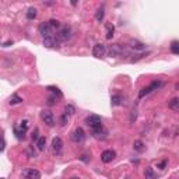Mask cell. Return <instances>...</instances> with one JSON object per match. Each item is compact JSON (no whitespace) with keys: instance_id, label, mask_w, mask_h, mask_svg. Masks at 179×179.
I'll return each instance as SVG.
<instances>
[{"instance_id":"6da1fadb","label":"cell","mask_w":179,"mask_h":179,"mask_svg":"<svg viewBox=\"0 0 179 179\" xmlns=\"http://www.w3.org/2000/svg\"><path fill=\"white\" fill-rule=\"evenodd\" d=\"M162 85V83L161 81H153V83L150 84V85H147V87H144V88H141L140 90V92H139V98H143V97H145V95H148L150 92H153L154 90H157V88H159V87Z\"/></svg>"},{"instance_id":"7a4b0ae2","label":"cell","mask_w":179,"mask_h":179,"mask_svg":"<svg viewBox=\"0 0 179 179\" xmlns=\"http://www.w3.org/2000/svg\"><path fill=\"white\" fill-rule=\"evenodd\" d=\"M85 123L91 129H97V127H101V126H102V119H101V116L92 113V115H90V116H87Z\"/></svg>"},{"instance_id":"3957f363","label":"cell","mask_w":179,"mask_h":179,"mask_svg":"<svg viewBox=\"0 0 179 179\" xmlns=\"http://www.w3.org/2000/svg\"><path fill=\"white\" fill-rule=\"evenodd\" d=\"M38 31H39V34H41L44 38H48V36H52L53 35V31H55V30L50 27L49 21H46V22H41V24H39Z\"/></svg>"},{"instance_id":"277c9868","label":"cell","mask_w":179,"mask_h":179,"mask_svg":"<svg viewBox=\"0 0 179 179\" xmlns=\"http://www.w3.org/2000/svg\"><path fill=\"white\" fill-rule=\"evenodd\" d=\"M70 139H71L74 143H81L84 139H85V131H84V129L76 127L74 130L71 131V134H70Z\"/></svg>"},{"instance_id":"5b68a950","label":"cell","mask_w":179,"mask_h":179,"mask_svg":"<svg viewBox=\"0 0 179 179\" xmlns=\"http://www.w3.org/2000/svg\"><path fill=\"white\" fill-rule=\"evenodd\" d=\"M28 129V120L24 119L21 123H20V129L18 126H14V133H16L17 139H24V134Z\"/></svg>"},{"instance_id":"8992f818","label":"cell","mask_w":179,"mask_h":179,"mask_svg":"<svg viewBox=\"0 0 179 179\" xmlns=\"http://www.w3.org/2000/svg\"><path fill=\"white\" fill-rule=\"evenodd\" d=\"M22 176L25 179H41V172L34 168H27L22 171Z\"/></svg>"},{"instance_id":"52a82bcc","label":"cell","mask_w":179,"mask_h":179,"mask_svg":"<svg viewBox=\"0 0 179 179\" xmlns=\"http://www.w3.org/2000/svg\"><path fill=\"white\" fill-rule=\"evenodd\" d=\"M70 35H71V30H70V27H63V28H60V30L57 31L56 38H57L60 42H63V41H67V39L70 38Z\"/></svg>"},{"instance_id":"ba28073f","label":"cell","mask_w":179,"mask_h":179,"mask_svg":"<svg viewBox=\"0 0 179 179\" xmlns=\"http://www.w3.org/2000/svg\"><path fill=\"white\" fill-rule=\"evenodd\" d=\"M52 151L56 155L62 154V151H63V140H62L60 137H55V139L52 140Z\"/></svg>"},{"instance_id":"9c48e42d","label":"cell","mask_w":179,"mask_h":179,"mask_svg":"<svg viewBox=\"0 0 179 179\" xmlns=\"http://www.w3.org/2000/svg\"><path fill=\"white\" fill-rule=\"evenodd\" d=\"M42 44H44L45 48H59L60 41H59L55 35H52V36H48V38H44V42H42Z\"/></svg>"},{"instance_id":"30bf717a","label":"cell","mask_w":179,"mask_h":179,"mask_svg":"<svg viewBox=\"0 0 179 179\" xmlns=\"http://www.w3.org/2000/svg\"><path fill=\"white\" fill-rule=\"evenodd\" d=\"M105 52H106V48L103 44H97L92 48V56H95V57H102L105 55Z\"/></svg>"},{"instance_id":"8fae6325","label":"cell","mask_w":179,"mask_h":179,"mask_svg":"<svg viewBox=\"0 0 179 179\" xmlns=\"http://www.w3.org/2000/svg\"><path fill=\"white\" fill-rule=\"evenodd\" d=\"M41 117L48 126H53L55 125V117H53V113L50 111H44L41 113Z\"/></svg>"},{"instance_id":"7c38bea8","label":"cell","mask_w":179,"mask_h":179,"mask_svg":"<svg viewBox=\"0 0 179 179\" xmlns=\"http://www.w3.org/2000/svg\"><path fill=\"white\" fill-rule=\"evenodd\" d=\"M115 155H116V153H115L113 150H105L101 154V161H102L103 164H108V162H111L112 159L115 158Z\"/></svg>"},{"instance_id":"4fadbf2b","label":"cell","mask_w":179,"mask_h":179,"mask_svg":"<svg viewBox=\"0 0 179 179\" xmlns=\"http://www.w3.org/2000/svg\"><path fill=\"white\" fill-rule=\"evenodd\" d=\"M92 136L95 137V139H98V140H103L106 137V131L103 130V127L101 126V127H97V129H92Z\"/></svg>"},{"instance_id":"5bb4252c","label":"cell","mask_w":179,"mask_h":179,"mask_svg":"<svg viewBox=\"0 0 179 179\" xmlns=\"http://www.w3.org/2000/svg\"><path fill=\"white\" fill-rule=\"evenodd\" d=\"M130 46L133 48L134 50H140V52L145 49V45L143 44V42H140V41H136V39H131L130 41Z\"/></svg>"},{"instance_id":"9a60e30c","label":"cell","mask_w":179,"mask_h":179,"mask_svg":"<svg viewBox=\"0 0 179 179\" xmlns=\"http://www.w3.org/2000/svg\"><path fill=\"white\" fill-rule=\"evenodd\" d=\"M168 106H169V109H172V111L179 112V98H172V99L168 102Z\"/></svg>"},{"instance_id":"2e32d148","label":"cell","mask_w":179,"mask_h":179,"mask_svg":"<svg viewBox=\"0 0 179 179\" xmlns=\"http://www.w3.org/2000/svg\"><path fill=\"white\" fill-rule=\"evenodd\" d=\"M45 144H46V139H45L44 136H41L38 139V141H36V148H38L39 151L45 150Z\"/></svg>"},{"instance_id":"e0dca14e","label":"cell","mask_w":179,"mask_h":179,"mask_svg":"<svg viewBox=\"0 0 179 179\" xmlns=\"http://www.w3.org/2000/svg\"><path fill=\"white\" fill-rule=\"evenodd\" d=\"M36 11H38V10H36L35 7H30V8H28V11H27V18L28 20H34L36 17V14H38Z\"/></svg>"},{"instance_id":"ac0fdd59","label":"cell","mask_w":179,"mask_h":179,"mask_svg":"<svg viewBox=\"0 0 179 179\" xmlns=\"http://www.w3.org/2000/svg\"><path fill=\"white\" fill-rule=\"evenodd\" d=\"M113 31H115L113 25L106 24V39H112V36H113Z\"/></svg>"},{"instance_id":"d6986e66","label":"cell","mask_w":179,"mask_h":179,"mask_svg":"<svg viewBox=\"0 0 179 179\" xmlns=\"http://www.w3.org/2000/svg\"><path fill=\"white\" fill-rule=\"evenodd\" d=\"M144 175H145V179H154V178H155V173H154V169H153L151 167H147V168H145Z\"/></svg>"},{"instance_id":"ffe728a7","label":"cell","mask_w":179,"mask_h":179,"mask_svg":"<svg viewBox=\"0 0 179 179\" xmlns=\"http://www.w3.org/2000/svg\"><path fill=\"white\" fill-rule=\"evenodd\" d=\"M123 50L122 48L119 46V45H113V46H111V56H115V55H120Z\"/></svg>"},{"instance_id":"44dd1931","label":"cell","mask_w":179,"mask_h":179,"mask_svg":"<svg viewBox=\"0 0 179 179\" xmlns=\"http://www.w3.org/2000/svg\"><path fill=\"white\" fill-rule=\"evenodd\" d=\"M22 102V98L18 97L17 94H13L10 98V105H16V103H21Z\"/></svg>"},{"instance_id":"7402d4cb","label":"cell","mask_w":179,"mask_h":179,"mask_svg":"<svg viewBox=\"0 0 179 179\" xmlns=\"http://www.w3.org/2000/svg\"><path fill=\"white\" fill-rule=\"evenodd\" d=\"M46 90H49L50 92H53V94H55V97H56V95H57V98H62V97H63V94H62V91L57 88V87H52V85H49Z\"/></svg>"},{"instance_id":"603a6c76","label":"cell","mask_w":179,"mask_h":179,"mask_svg":"<svg viewBox=\"0 0 179 179\" xmlns=\"http://www.w3.org/2000/svg\"><path fill=\"white\" fill-rule=\"evenodd\" d=\"M103 14H105V11H103V8L101 7V8H98L97 10V13H95V20H97L98 22H101L103 20Z\"/></svg>"},{"instance_id":"cb8c5ba5","label":"cell","mask_w":179,"mask_h":179,"mask_svg":"<svg viewBox=\"0 0 179 179\" xmlns=\"http://www.w3.org/2000/svg\"><path fill=\"white\" fill-rule=\"evenodd\" d=\"M133 148L136 151H143L144 150V144H143L141 140H136V141L133 143Z\"/></svg>"},{"instance_id":"d4e9b609","label":"cell","mask_w":179,"mask_h":179,"mask_svg":"<svg viewBox=\"0 0 179 179\" xmlns=\"http://www.w3.org/2000/svg\"><path fill=\"white\" fill-rule=\"evenodd\" d=\"M171 52L175 53V55H179V42L173 41L172 44H171Z\"/></svg>"},{"instance_id":"484cf974","label":"cell","mask_w":179,"mask_h":179,"mask_svg":"<svg viewBox=\"0 0 179 179\" xmlns=\"http://www.w3.org/2000/svg\"><path fill=\"white\" fill-rule=\"evenodd\" d=\"M49 24H50V27H52L53 30H57V28H60V21H59V20H55V18L49 20Z\"/></svg>"},{"instance_id":"4316f807","label":"cell","mask_w":179,"mask_h":179,"mask_svg":"<svg viewBox=\"0 0 179 179\" xmlns=\"http://www.w3.org/2000/svg\"><path fill=\"white\" fill-rule=\"evenodd\" d=\"M76 112V108L73 105H66V108H64V113L66 115H73Z\"/></svg>"},{"instance_id":"83f0119b","label":"cell","mask_w":179,"mask_h":179,"mask_svg":"<svg viewBox=\"0 0 179 179\" xmlns=\"http://www.w3.org/2000/svg\"><path fill=\"white\" fill-rule=\"evenodd\" d=\"M120 101H122L120 95H113L112 97V105H120Z\"/></svg>"},{"instance_id":"f1b7e54d","label":"cell","mask_w":179,"mask_h":179,"mask_svg":"<svg viewBox=\"0 0 179 179\" xmlns=\"http://www.w3.org/2000/svg\"><path fill=\"white\" fill-rule=\"evenodd\" d=\"M67 120H69V117H67V115H66V113H64V115H62V116H60V125H62V126H64V125H66V123H67Z\"/></svg>"},{"instance_id":"f546056e","label":"cell","mask_w":179,"mask_h":179,"mask_svg":"<svg viewBox=\"0 0 179 179\" xmlns=\"http://www.w3.org/2000/svg\"><path fill=\"white\" fill-rule=\"evenodd\" d=\"M38 133H39V130L38 129H35V130H34V133H32V140H35V141H38V139H39V136H38Z\"/></svg>"},{"instance_id":"4dcf8cb0","label":"cell","mask_w":179,"mask_h":179,"mask_svg":"<svg viewBox=\"0 0 179 179\" xmlns=\"http://www.w3.org/2000/svg\"><path fill=\"white\" fill-rule=\"evenodd\" d=\"M56 101H57V98H56V97H49V98H48V105H53Z\"/></svg>"},{"instance_id":"1f68e13d","label":"cell","mask_w":179,"mask_h":179,"mask_svg":"<svg viewBox=\"0 0 179 179\" xmlns=\"http://www.w3.org/2000/svg\"><path fill=\"white\" fill-rule=\"evenodd\" d=\"M165 165H167V161H165V159H164V161H161V162H159V164H158V168H159V169H164V167H165Z\"/></svg>"},{"instance_id":"d6a6232c","label":"cell","mask_w":179,"mask_h":179,"mask_svg":"<svg viewBox=\"0 0 179 179\" xmlns=\"http://www.w3.org/2000/svg\"><path fill=\"white\" fill-rule=\"evenodd\" d=\"M10 45H13V42H11V41H7V42H4V44H3V46L7 48V46H10Z\"/></svg>"},{"instance_id":"836d02e7","label":"cell","mask_w":179,"mask_h":179,"mask_svg":"<svg viewBox=\"0 0 179 179\" xmlns=\"http://www.w3.org/2000/svg\"><path fill=\"white\" fill-rule=\"evenodd\" d=\"M175 88H176V90H178V91H179V83H176V85H175Z\"/></svg>"},{"instance_id":"e575fe53","label":"cell","mask_w":179,"mask_h":179,"mask_svg":"<svg viewBox=\"0 0 179 179\" xmlns=\"http://www.w3.org/2000/svg\"><path fill=\"white\" fill-rule=\"evenodd\" d=\"M70 179H80V178H77V176H71Z\"/></svg>"},{"instance_id":"d590c367","label":"cell","mask_w":179,"mask_h":179,"mask_svg":"<svg viewBox=\"0 0 179 179\" xmlns=\"http://www.w3.org/2000/svg\"><path fill=\"white\" fill-rule=\"evenodd\" d=\"M126 179H129V178H126Z\"/></svg>"},{"instance_id":"8d00e7d4","label":"cell","mask_w":179,"mask_h":179,"mask_svg":"<svg viewBox=\"0 0 179 179\" xmlns=\"http://www.w3.org/2000/svg\"><path fill=\"white\" fill-rule=\"evenodd\" d=\"M2 179H4V178H2Z\"/></svg>"}]
</instances>
